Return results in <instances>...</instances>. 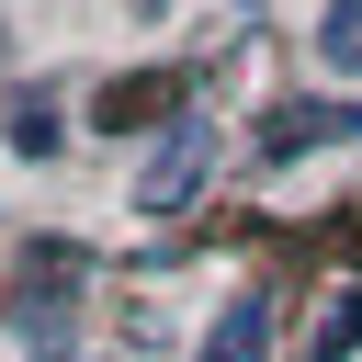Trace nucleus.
<instances>
[{"label": "nucleus", "instance_id": "f257e3e1", "mask_svg": "<svg viewBox=\"0 0 362 362\" xmlns=\"http://www.w3.org/2000/svg\"><path fill=\"white\" fill-rule=\"evenodd\" d=\"M204 170H215V113H181L170 147L147 158V181H136V215H181V204L204 192Z\"/></svg>", "mask_w": 362, "mask_h": 362}, {"label": "nucleus", "instance_id": "0eeeda50", "mask_svg": "<svg viewBox=\"0 0 362 362\" xmlns=\"http://www.w3.org/2000/svg\"><path fill=\"white\" fill-rule=\"evenodd\" d=\"M11 147H23V158H57V113L23 102V113H11Z\"/></svg>", "mask_w": 362, "mask_h": 362}, {"label": "nucleus", "instance_id": "423d86ee", "mask_svg": "<svg viewBox=\"0 0 362 362\" xmlns=\"http://www.w3.org/2000/svg\"><path fill=\"white\" fill-rule=\"evenodd\" d=\"M351 351H362V294H339V305H328V328L305 339V362H351Z\"/></svg>", "mask_w": 362, "mask_h": 362}, {"label": "nucleus", "instance_id": "7ed1b4c3", "mask_svg": "<svg viewBox=\"0 0 362 362\" xmlns=\"http://www.w3.org/2000/svg\"><path fill=\"white\" fill-rule=\"evenodd\" d=\"M339 136H362V113H351V102H294V113H272V124H260V147H272V158H294V147H339Z\"/></svg>", "mask_w": 362, "mask_h": 362}, {"label": "nucleus", "instance_id": "20e7f679", "mask_svg": "<svg viewBox=\"0 0 362 362\" xmlns=\"http://www.w3.org/2000/svg\"><path fill=\"white\" fill-rule=\"evenodd\" d=\"M204 362H272V294H238V305L204 328Z\"/></svg>", "mask_w": 362, "mask_h": 362}, {"label": "nucleus", "instance_id": "f03ea898", "mask_svg": "<svg viewBox=\"0 0 362 362\" xmlns=\"http://www.w3.org/2000/svg\"><path fill=\"white\" fill-rule=\"evenodd\" d=\"M170 102H181V68H136V79H102L90 124H102V136H136V124H158Z\"/></svg>", "mask_w": 362, "mask_h": 362}, {"label": "nucleus", "instance_id": "39448f33", "mask_svg": "<svg viewBox=\"0 0 362 362\" xmlns=\"http://www.w3.org/2000/svg\"><path fill=\"white\" fill-rule=\"evenodd\" d=\"M317 57L328 68H362V0H328L317 11Z\"/></svg>", "mask_w": 362, "mask_h": 362}]
</instances>
